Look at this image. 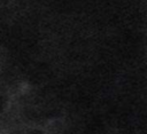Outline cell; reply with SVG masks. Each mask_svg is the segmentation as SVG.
Returning <instances> with one entry per match:
<instances>
[]
</instances>
